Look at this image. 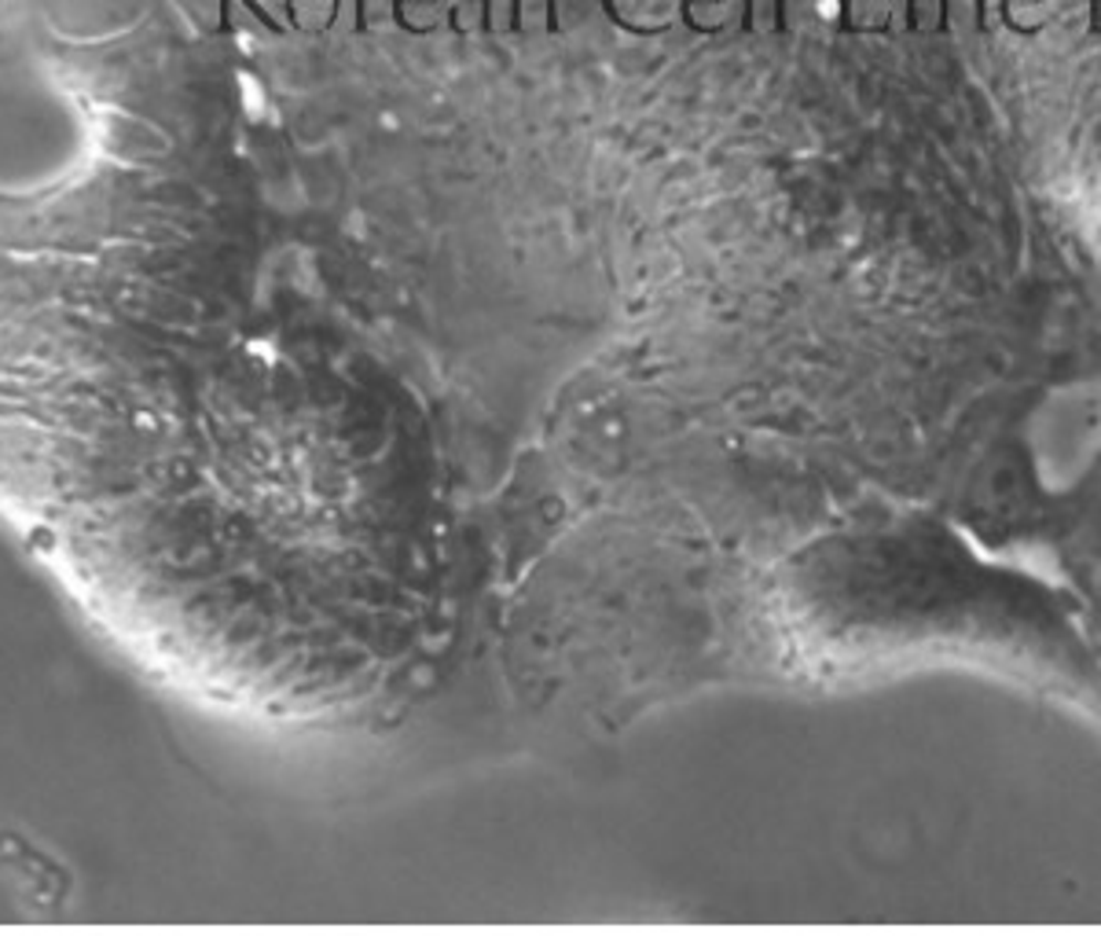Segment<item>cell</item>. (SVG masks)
Here are the masks:
<instances>
[{
    "instance_id": "6da1fadb",
    "label": "cell",
    "mask_w": 1101,
    "mask_h": 936,
    "mask_svg": "<svg viewBox=\"0 0 1101 936\" xmlns=\"http://www.w3.org/2000/svg\"><path fill=\"white\" fill-rule=\"evenodd\" d=\"M749 27L772 33L778 27V0H749Z\"/></svg>"
}]
</instances>
